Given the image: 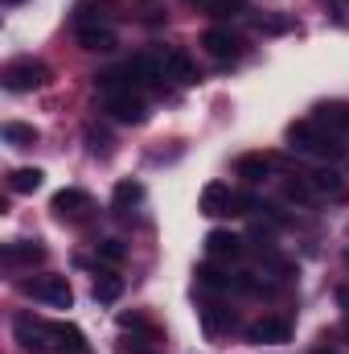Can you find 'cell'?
I'll use <instances>...</instances> for the list:
<instances>
[{"label": "cell", "mask_w": 349, "mask_h": 354, "mask_svg": "<svg viewBox=\"0 0 349 354\" xmlns=\"http://www.w3.org/2000/svg\"><path fill=\"white\" fill-rule=\"evenodd\" d=\"M288 145H292L296 153H304V157H317V161H341V157H346L341 136L329 132V128H321L317 120H296V124H288Z\"/></svg>", "instance_id": "cell-1"}, {"label": "cell", "mask_w": 349, "mask_h": 354, "mask_svg": "<svg viewBox=\"0 0 349 354\" xmlns=\"http://www.w3.org/2000/svg\"><path fill=\"white\" fill-rule=\"evenodd\" d=\"M0 83L4 91H41L50 83V66L41 58H12L0 71Z\"/></svg>", "instance_id": "cell-2"}, {"label": "cell", "mask_w": 349, "mask_h": 354, "mask_svg": "<svg viewBox=\"0 0 349 354\" xmlns=\"http://www.w3.org/2000/svg\"><path fill=\"white\" fill-rule=\"evenodd\" d=\"M21 292H25V297H33V301H41V305H50V309H70V305H74L70 280H66V276H54V272L25 280V284H21Z\"/></svg>", "instance_id": "cell-3"}, {"label": "cell", "mask_w": 349, "mask_h": 354, "mask_svg": "<svg viewBox=\"0 0 349 354\" xmlns=\"http://www.w3.org/2000/svg\"><path fill=\"white\" fill-rule=\"evenodd\" d=\"M12 334H17V342L29 354H46L50 342H54V322L33 317V313H17V317H12Z\"/></svg>", "instance_id": "cell-4"}, {"label": "cell", "mask_w": 349, "mask_h": 354, "mask_svg": "<svg viewBox=\"0 0 349 354\" xmlns=\"http://www.w3.org/2000/svg\"><path fill=\"white\" fill-rule=\"evenodd\" d=\"M103 111H107L111 120H119V124H144V115H148V107H144V99H140L136 87L107 91V95H103Z\"/></svg>", "instance_id": "cell-5"}, {"label": "cell", "mask_w": 349, "mask_h": 354, "mask_svg": "<svg viewBox=\"0 0 349 354\" xmlns=\"http://www.w3.org/2000/svg\"><path fill=\"white\" fill-rule=\"evenodd\" d=\"M50 210H54L62 223H83L90 210H94V202H90L87 189H58L54 202H50Z\"/></svg>", "instance_id": "cell-6"}, {"label": "cell", "mask_w": 349, "mask_h": 354, "mask_svg": "<svg viewBox=\"0 0 349 354\" xmlns=\"http://www.w3.org/2000/svg\"><path fill=\"white\" fill-rule=\"evenodd\" d=\"M206 256H210L214 264H235V260L247 256V243H243V235H235V231H210V235H206Z\"/></svg>", "instance_id": "cell-7"}, {"label": "cell", "mask_w": 349, "mask_h": 354, "mask_svg": "<svg viewBox=\"0 0 349 354\" xmlns=\"http://www.w3.org/2000/svg\"><path fill=\"white\" fill-rule=\"evenodd\" d=\"M128 79H132V87H161L165 79H169V71H165V58H152V54H136L128 66Z\"/></svg>", "instance_id": "cell-8"}, {"label": "cell", "mask_w": 349, "mask_h": 354, "mask_svg": "<svg viewBox=\"0 0 349 354\" xmlns=\"http://www.w3.org/2000/svg\"><path fill=\"white\" fill-rule=\"evenodd\" d=\"M201 46H206L218 62H235V58L243 54V37H239V33H230V29H222V25L206 29V33H201Z\"/></svg>", "instance_id": "cell-9"}, {"label": "cell", "mask_w": 349, "mask_h": 354, "mask_svg": "<svg viewBox=\"0 0 349 354\" xmlns=\"http://www.w3.org/2000/svg\"><path fill=\"white\" fill-rule=\"evenodd\" d=\"M197 210H201L206 218L235 214V194H230V185H226V181H210V185L201 189V198H197Z\"/></svg>", "instance_id": "cell-10"}, {"label": "cell", "mask_w": 349, "mask_h": 354, "mask_svg": "<svg viewBox=\"0 0 349 354\" xmlns=\"http://www.w3.org/2000/svg\"><path fill=\"white\" fill-rule=\"evenodd\" d=\"M292 338V326L283 317H259L247 326V342H288Z\"/></svg>", "instance_id": "cell-11"}, {"label": "cell", "mask_w": 349, "mask_h": 354, "mask_svg": "<svg viewBox=\"0 0 349 354\" xmlns=\"http://www.w3.org/2000/svg\"><path fill=\"white\" fill-rule=\"evenodd\" d=\"M165 71H169V79L185 83V87L201 83V75H197V66H193V58L185 50H165Z\"/></svg>", "instance_id": "cell-12"}, {"label": "cell", "mask_w": 349, "mask_h": 354, "mask_svg": "<svg viewBox=\"0 0 349 354\" xmlns=\"http://www.w3.org/2000/svg\"><path fill=\"white\" fill-rule=\"evenodd\" d=\"M312 120L321 124V128H329V132H349V103H341V99H333V103H321L317 111H312Z\"/></svg>", "instance_id": "cell-13"}, {"label": "cell", "mask_w": 349, "mask_h": 354, "mask_svg": "<svg viewBox=\"0 0 349 354\" xmlns=\"http://www.w3.org/2000/svg\"><path fill=\"white\" fill-rule=\"evenodd\" d=\"M283 198L288 202H296V206H312L321 194H317V185H312V174H292L283 177Z\"/></svg>", "instance_id": "cell-14"}, {"label": "cell", "mask_w": 349, "mask_h": 354, "mask_svg": "<svg viewBox=\"0 0 349 354\" xmlns=\"http://www.w3.org/2000/svg\"><path fill=\"white\" fill-rule=\"evenodd\" d=\"M79 41H83V50H94V54L115 50V33L107 25H79Z\"/></svg>", "instance_id": "cell-15"}, {"label": "cell", "mask_w": 349, "mask_h": 354, "mask_svg": "<svg viewBox=\"0 0 349 354\" xmlns=\"http://www.w3.org/2000/svg\"><path fill=\"white\" fill-rule=\"evenodd\" d=\"M271 165H275V157H271V153H247V157H239L235 174L247 177V181H263V177L271 174Z\"/></svg>", "instance_id": "cell-16"}, {"label": "cell", "mask_w": 349, "mask_h": 354, "mask_svg": "<svg viewBox=\"0 0 349 354\" xmlns=\"http://www.w3.org/2000/svg\"><path fill=\"white\" fill-rule=\"evenodd\" d=\"M90 292H94V301H99V305H115V301L123 297V280H119L115 272H99Z\"/></svg>", "instance_id": "cell-17"}, {"label": "cell", "mask_w": 349, "mask_h": 354, "mask_svg": "<svg viewBox=\"0 0 349 354\" xmlns=\"http://www.w3.org/2000/svg\"><path fill=\"white\" fill-rule=\"evenodd\" d=\"M140 198H144V185H140V181H119L115 194H111V210H115V214H128Z\"/></svg>", "instance_id": "cell-18"}, {"label": "cell", "mask_w": 349, "mask_h": 354, "mask_svg": "<svg viewBox=\"0 0 349 354\" xmlns=\"http://www.w3.org/2000/svg\"><path fill=\"white\" fill-rule=\"evenodd\" d=\"M4 260L8 264H41L46 260V248L41 243H8L4 248Z\"/></svg>", "instance_id": "cell-19"}, {"label": "cell", "mask_w": 349, "mask_h": 354, "mask_svg": "<svg viewBox=\"0 0 349 354\" xmlns=\"http://www.w3.org/2000/svg\"><path fill=\"white\" fill-rule=\"evenodd\" d=\"M312 185H317L321 198H346V181H341L337 169H321V174H312Z\"/></svg>", "instance_id": "cell-20"}, {"label": "cell", "mask_w": 349, "mask_h": 354, "mask_svg": "<svg viewBox=\"0 0 349 354\" xmlns=\"http://www.w3.org/2000/svg\"><path fill=\"white\" fill-rule=\"evenodd\" d=\"M41 169H37V165H33V169H29V165H25V169H12V174H8V189H12V194H33V189H37V185H41Z\"/></svg>", "instance_id": "cell-21"}, {"label": "cell", "mask_w": 349, "mask_h": 354, "mask_svg": "<svg viewBox=\"0 0 349 354\" xmlns=\"http://www.w3.org/2000/svg\"><path fill=\"white\" fill-rule=\"evenodd\" d=\"M255 29L267 33V37H275V33H292V29H296V21H292V17H283V12H259V17H255Z\"/></svg>", "instance_id": "cell-22"}, {"label": "cell", "mask_w": 349, "mask_h": 354, "mask_svg": "<svg viewBox=\"0 0 349 354\" xmlns=\"http://www.w3.org/2000/svg\"><path fill=\"white\" fill-rule=\"evenodd\" d=\"M197 284H201V288H214V292H222V288L230 292V284H235V276H226V272H218V268H214V260H210V264H201V268H197Z\"/></svg>", "instance_id": "cell-23"}, {"label": "cell", "mask_w": 349, "mask_h": 354, "mask_svg": "<svg viewBox=\"0 0 349 354\" xmlns=\"http://www.w3.org/2000/svg\"><path fill=\"white\" fill-rule=\"evenodd\" d=\"M4 140L12 145V149H29V145H37V128L33 124H4Z\"/></svg>", "instance_id": "cell-24"}, {"label": "cell", "mask_w": 349, "mask_h": 354, "mask_svg": "<svg viewBox=\"0 0 349 354\" xmlns=\"http://www.w3.org/2000/svg\"><path fill=\"white\" fill-rule=\"evenodd\" d=\"M54 342H58L62 351H83V346H87L83 330H79V326H66V322H54Z\"/></svg>", "instance_id": "cell-25"}, {"label": "cell", "mask_w": 349, "mask_h": 354, "mask_svg": "<svg viewBox=\"0 0 349 354\" xmlns=\"http://www.w3.org/2000/svg\"><path fill=\"white\" fill-rule=\"evenodd\" d=\"M94 252H99V264H107V268H119L128 260V248L119 239H103V243H94Z\"/></svg>", "instance_id": "cell-26"}, {"label": "cell", "mask_w": 349, "mask_h": 354, "mask_svg": "<svg viewBox=\"0 0 349 354\" xmlns=\"http://www.w3.org/2000/svg\"><path fill=\"white\" fill-rule=\"evenodd\" d=\"M243 4H247V0H210V17L230 21V17H239V12H243Z\"/></svg>", "instance_id": "cell-27"}, {"label": "cell", "mask_w": 349, "mask_h": 354, "mask_svg": "<svg viewBox=\"0 0 349 354\" xmlns=\"http://www.w3.org/2000/svg\"><path fill=\"white\" fill-rule=\"evenodd\" d=\"M87 140H90V153L94 157H111V136L107 132H87Z\"/></svg>", "instance_id": "cell-28"}, {"label": "cell", "mask_w": 349, "mask_h": 354, "mask_svg": "<svg viewBox=\"0 0 349 354\" xmlns=\"http://www.w3.org/2000/svg\"><path fill=\"white\" fill-rule=\"evenodd\" d=\"M337 309L349 317V284H346V288H337Z\"/></svg>", "instance_id": "cell-29"}, {"label": "cell", "mask_w": 349, "mask_h": 354, "mask_svg": "<svg viewBox=\"0 0 349 354\" xmlns=\"http://www.w3.org/2000/svg\"><path fill=\"white\" fill-rule=\"evenodd\" d=\"M119 354H152V351H144V346H136V338H132V342H119Z\"/></svg>", "instance_id": "cell-30"}, {"label": "cell", "mask_w": 349, "mask_h": 354, "mask_svg": "<svg viewBox=\"0 0 349 354\" xmlns=\"http://www.w3.org/2000/svg\"><path fill=\"white\" fill-rule=\"evenodd\" d=\"M58 354H90V346H83V351H58Z\"/></svg>", "instance_id": "cell-31"}, {"label": "cell", "mask_w": 349, "mask_h": 354, "mask_svg": "<svg viewBox=\"0 0 349 354\" xmlns=\"http://www.w3.org/2000/svg\"><path fill=\"white\" fill-rule=\"evenodd\" d=\"M4 4H25V0H4Z\"/></svg>", "instance_id": "cell-32"}, {"label": "cell", "mask_w": 349, "mask_h": 354, "mask_svg": "<svg viewBox=\"0 0 349 354\" xmlns=\"http://www.w3.org/2000/svg\"><path fill=\"white\" fill-rule=\"evenodd\" d=\"M189 4H197V0H189Z\"/></svg>", "instance_id": "cell-33"}]
</instances>
